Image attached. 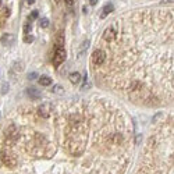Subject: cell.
Masks as SVG:
<instances>
[{"label": "cell", "instance_id": "obj_1", "mask_svg": "<svg viewBox=\"0 0 174 174\" xmlns=\"http://www.w3.org/2000/svg\"><path fill=\"white\" fill-rule=\"evenodd\" d=\"M86 142V127L81 114H73L70 117L65 130V148L68 153L78 156L84 152Z\"/></svg>", "mask_w": 174, "mask_h": 174}, {"label": "cell", "instance_id": "obj_10", "mask_svg": "<svg viewBox=\"0 0 174 174\" xmlns=\"http://www.w3.org/2000/svg\"><path fill=\"white\" fill-rule=\"evenodd\" d=\"M38 82L42 86H49V85H52V78L48 77V75H42V77H39Z\"/></svg>", "mask_w": 174, "mask_h": 174}, {"label": "cell", "instance_id": "obj_14", "mask_svg": "<svg viewBox=\"0 0 174 174\" xmlns=\"http://www.w3.org/2000/svg\"><path fill=\"white\" fill-rule=\"evenodd\" d=\"M52 91L54 93H57V95H63V93H64V91H63V86H60V85H54Z\"/></svg>", "mask_w": 174, "mask_h": 174}, {"label": "cell", "instance_id": "obj_18", "mask_svg": "<svg viewBox=\"0 0 174 174\" xmlns=\"http://www.w3.org/2000/svg\"><path fill=\"white\" fill-rule=\"evenodd\" d=\"M41 27H42V28H48V27H49L48 18H42V20H41Z\"/></svg>", "mask_w": 174, "mask_h": 174}, {"label": "cell", "instance_id": "obj_15", "mask_svg": "<svg viewBox=\"0 0 174 174\" xmlns=\"http://www.w3.org/2000/svg\"><path fill=\"white\" fill-rule=\"evenodd\" d=\"M65 1V6L70 8V10H73L74 6H75V0H64Z\"/></svg>", "mask_w": 174, "mask_h": 174}, {"label": "cell", "instance_id": "obj_7", "mask_svg": "<svg viewBox=\"0 0 174 174\" xmlns=\"http://www.w3.org/2000/svg\"><path fill=\"white\" fill-rule=\"evenodd\" d=\"M27 95H28L29 99H32V100H39V99H42V93L39 89L36 88H27Z\"/></svg>", "mask_w": 174, "mask_h": 174}, {"label": "cell", "instance_id": "obj_6", "mask_svg": "<svg viewBox=\"0 0 174 174\" xmlns=\"http://www.w3.org/2000/svg\"><path fill=\"white\" fill-rule=\"evenodd\" d=\"M116 35H117L116 28H114V27H109V28H106L105 32H103V39H105L106 42H113L114 39H116Z\"/></svg>", "mask_w": 174, "mask_h": 174}, {"label": "cell", "instance_id": "obj_19", "mask_svg": "<svg viewBox=\"0 0 174 174\" xmlns=\"http://www.w3.org/2000/svg\"><path fill=\"white\" fill-rule=\"evenodd\" d=\"M7 92H8V84L7 82H4L3 85H1V93L4 95V93H7Z\"/></svg>", "mask_w": 174, "mask_h": 174}, {"label": "cell", "instance_id": "obj_3", "mask_svg": "<svg viewBox=\"0 0 174 174\" xmlns=\"http://www.w3.org/2000/svg\"><path fill=\"white\" fill-rule=\"evenodd\" d=\"M65 60V49L64 46H59L54 48V54H53V65L54 67H60Z\"/></svg>", "mask_w": 174, "mask_h": 174}, {"label": "cell", "instance_id": "obj_12", "mask_svg": "<svg viewBox=\"0 0 174 174\" xmlns=\"http://www.w3.org/2000/svg\"><path fill=\"white\" fill-rule=\"evenodd\" d=\"M1 42H3L6 46H10L11 42H13V36L10 35V33H4V36L1 38Z\"/></svg>", "mask_w": 174, "mask_h": 174}, {"label": "cell", "instance_id": "obj_22", "mask_svg": "<svg viewBox=\"0 0 174 174\" xmlns=\"http://www.w3.org/2000/svg\"><path fill=\"white\" fill-rule=\"evenodd\" d=\"M89 4H91V6H96L97 0H89Z\"/></svg>", "mask_w": 174, "mask_h": 174}, {"label": "cell", "instance_id": "obj_5", "mask_svg": "<svg viewBox=\"0 0 174 174\" xmlns=\"http://www.w3.org/2000/svg\"><path fill=\"white\" fill-rule=\"evenodd\" d=\"M0 163L1 164H4L6 167H10V169H13V167L17 166V160L13 156H10V155L4 153V152H0Z\"/></svg>", "mask_w": 174, "mask_h": 174}, {"label": "cell", "instance_id": "obj_13", "mask_svg": "<svg viewBox=\"0 0 174 174\" xmlns=\"http://www.w3.org/2000/svg\"><path fill=\"white\" fill-rule=\"evenodd\" d=\"M14 70H17L18 73H21V71L24 70V63H22V61H17V63H14Z\"/></svg>", "mask_w": 174, "mask_h": 174}, {"label": "cell", "instance_id": "obj_17", "mask_svg": "<svg viewBox=\"0 0 174 174\" xmlns=\"http://www.w3.org/2000/svg\"><path fill=\"white\" fill-rule=\"evenodd\" d=\"M31 28H32V25H31V22H27V24L24 25V32L28 35L29 32H31Z\"/></svg>", "mask_w": 174, "mask_h": 174}, {"label": "cell", "instance_id": "obj_8", "mask_svg": "<svg viewBox=\"0 0 174 174\" xmlns=\"http://www.w3.org/2000/svg\"><path fill=\"white\" fill-rule=\"evenodd\" d=\"M38 114L43 118H48L49 116H50V106L46 105V103H45V105H41L39 109H38Z\"/></svg>", "mask_w": 174, "mask_h": 174}, {"label": "cell", "instance_id": "obj_23", "mask_svg": "<svg viewBox=\"0 0 174 174\" xmlns=\"http://www.w3.org/2000/svg\"><path fill=\"white\" fill-rule=\"evenodd\" d=\"M160 116H162V114H160V113H158V114H156V116H155V117H153V120H152V121H153V123H156V120H158V118L160 117Z\"/></svg>", "mask_w": 174, "mask_h": 174}, {"label": "cell", "instance_id": "obj_2", "mask_svg": "<svg viewBox=\"0 0 174 174\" xmlns=\"http://www.w3.org/2000/svg\"><path fill=\"white\" fill-rule=\"evenodd\" d=\"M18 139V128H17L14 124L7 127V130H6V135H4V141L7 145H11L14 142Z\"/></svg>", "mask_w": 174, "mask_h": 174}, {"label": "cell", "instance_id": "obj_16", "mask_svg": "<svg viewBox=\"0 0 174 174\" xmlns=\"http://www.w3.org/2000/svg\"><path fill=\"white\" fill-rule=\"evenodd\" d=\"M24 42H25V43H32V42H33V36H32V35H29V33H28V35H25V36H24Z\"/></svg>", "mask_w": 174, "mask_h": 174}, {"label": "cell", "instance_id": "obj_24", "mask_svg": "<svg viewBox=\"0 0 174 174\" xmlns=\"http://www.w3.org/2000/svg\"><path fill=\"white\" fill-rule=\"evenodd\" d=\"M28 4H33V0H28Z\"/></svg>", "mask_w": 174, "mask_h": 174}, {"label": "cell", "instance_id": "obj_9", "mask_svg": "<svg viewBox=\"0 0 174 174\" xmlns=\"http://www.w3.org/2000/svg\"><path fill=\"white\" fill-rule=\"evenodd\" d=\"M113 10H114V6H113V4H112V3H107L105 7H103V10H102L100 18H102V20H103V18H106V17L109 16V14L113 11Z\"/></svg>", "mask_w": 174, "mask_h": 174}, {"label": "cell", "instance_id": "obj_25", "mask_svg": "<svg viewBox=\"0 0 174 174\" xmlns=\"http://www.w3.org/2000/svg\"><path fill=\"white\" fill-rule=\"evenodd\" d=\"M0 7H1V0H0Z\"/></svg>", "mask_w": 174, "mask_h": 174}, {"label": "cell", "instance_id": "obj_20", "mask_svg": "<svg viewBox=\"0 0 174 174\" xmlns=\"http://www.w3.org/2000/svg\"><path fill=\"white\" fill-rule=\"evenodd\" d=\"M35 18H38V11L35 10V11L31 13V16H29V20H35Z\"/></svg>", "mask_w": 174, "mask_h": 174}, {"label": "cell", "instance_id": "obj_11", "mask_svg": "<svg viewBox=\"0 0 174 174\" xmlns=\"http://www.w3.org/2000/svg\"><path fill=\"white\" fill-rule=\"evenodd\" d=\"M80 81H81V74L80 73L70 74V82H71V84H80Z\"/></svg>", "mask_w": 174, "mask_h": 174}, {"label": "cell", "instance_id": "obj_21", "mask_svg": "<svg viewBox=\"0 0 174 174\" xmlns=\"http://www.w3.org/2000/svg\"><path fill=\"white\" fill-rule=\"evenodd\" d=\"M35 78H38V74L36 73H29L28 74V80H35Z\"/></svg>", "mask_w": 174, "mask_h": 174}, {"label": "cell", "instance_id": "obj_4", "mask_svg": "<svg viewBox=\"0 0 174 174\" xmlns=\"http://www.w3.org/2000/svg\"><path fill=\"white\" fill-rule=\"evenodd\" d=\"M105 60H106V53H105V50H102V49H96L95 52H93V54H92V64H95V65H102L103 63H105Z\"/></svg>", "mask_w": 174, "mask_h": 174}]
</instances>
